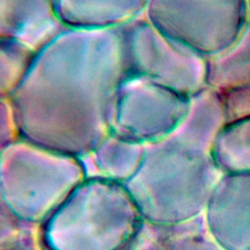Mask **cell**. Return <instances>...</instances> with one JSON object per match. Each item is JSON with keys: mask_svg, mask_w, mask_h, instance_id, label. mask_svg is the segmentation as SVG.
Here are the masks:
<instances>
[{"mask_svg": "<svg viewBox=\"0 0 250 250\" xmlns=\"http://www.w3.org/2000/svg\"><path fill=\"white\" fill-rule=\"evenodd\" d=\"M135 141L113 133L88 155L81 158L87 177H101L126 184L138 171L141 163Z\"/></svg>", "mask_w": 250, "mask_h": 250, "instance_id": "cell-3", "label": "cell"}, {"mask_svg": "<svg viewBox=\"0 0 250 250\" xmlns=\"http://www.w3.org/2000/svg\"><path fill=\"white\" fill-rule=\"evenodd\" d=\"M86 177L81 158L21 139L0 151V192L26 222L42 224Z\"/></svg>", "mask_w": 250, "mask_h": 250, "instance_id": "cell-2", "label": "cell"}, {"mask_svg": "<svg viewBox=\"0 0 250 250\" xmlns=\"http://www.w3.org/2000/svg\"><path fill=\"white\" fill-rule=\"evenodd\" d=\"M140 229L126 186L101 177H86L41 224L46 250H122Z\"/></svg>", "mask_w": 250, "mask_h": 250, "instance_id": "cell-1", "label": "cell"}, {"mask_svg": "<svg viewBox=\"0 0 250 250\" xmlns=\"http://www.w3.org/2000/svg\"><path fill=\"white\" fill-rule=\"evenodd\" d=\"M42 242L41 224L23 221L0 192V249Z\"/></svg>", "mask_w": 250, "mask_h": 250, "instance_id": "cell-4", "label": "cell"}]
</instances>
